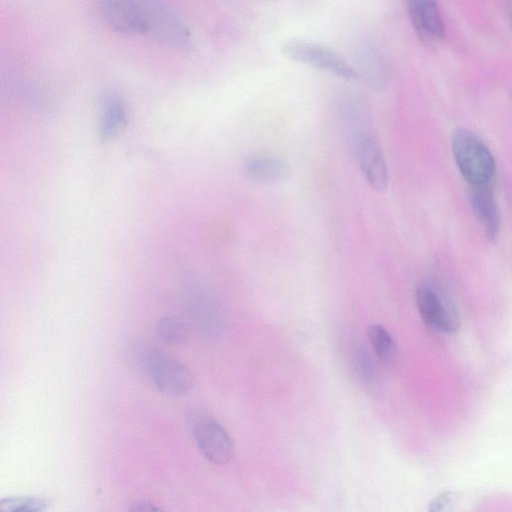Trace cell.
Returning <instances> with one entry per match:
<instances>
[{
  "mask_svg": "<svg viewBox=\"0 0 512 512\" xmlns=\"http://www.w3.org/2000/svg\"><path fill=\"white\" fill-rule=\"evenodd\" d=\"M455 496L450 493H442L435 497L429 504L430 511H442L445 510L449 505L453 503Z\"/></svg>",
  "mask_w": 512,
  "mask_h": 512,
  "instance_id": "e0dca14e",
  "label": "cell"
},
{
  "mask_svg": "<svg viewBox=\"0 0 512 512\" xmlns=\"http://www.w3.org/2000/svg\"><path fill=\"white\" fill-rule=\"evenodd\" d=\"M132 511H158L160 508L154 506L151 502L146 500L136 501L130 508Z\"/></svg>",
  "mask_w": 512,
  "mask_h": 512,
  "instance_id": "ac0fdd59",
  "label": "cell"
},
{
  "mask_svg": "<svg viewBox=\"0 0 512 512\" xmlns=\"http://www.w3.org/2000/svg\"><path fill=\"white\" fill-rule=\"evenodd\" d=\"M509 10H510L511 23H512V2H511V4H510Z\"/></svg>",
  "mask_w": 512,
  "mask_h": 512,
  "instance_id": "d6986e66",
  "label": "cell"
},
{
  "mask_svg": "<svg viewBox=\"0 0 512 512\" xmlns=\"http://www.w3.org/2000/svg\"><path fill=\"white\" fill-rule=\"evenodd\" d=\"M47 506L46 499L34 496L7 497L0 500V509L5 512H41Z\"/></svg>",
  "mask_w": 512,
  "mask_h": 512,
  "instance_id": "9a60e30c",
  "label": "cell"
},
{
  "mask_svg": "<svg viewBox=\"0 0 512 512\" xmlns=\"http://www.w3.org/2000/svg\"><path fill=\"white\" fill-rule=\"evenodd\" d=\"M100 10L107 24L117 32L124 34L147 32L143 4L136 0H101Z\"/></svg>",
  "mask_w": 512,
  "mask_h": 512,
  "instance_id": "52a82bcc",
  "label": "cell"
},
{
  "mask_svg": "<svg viewBox=\"0 0 512 512\" xmlns=\"http://www.w3.org/2000/svg\"><path fill=\"white\" fill-rule=\"evenodd\" d=\"M143 7L147 20V32L155 34L156 37L173 46L188 45V30L175 14L157 4H144Z\"/></svg>",
  "mask_w": 512,
  "mask_h": 512,
  "instance_id": "9c48e42d",
  "label": "cell"
},
{
  "mask_svg": "<svg viewBox=\"0 0 512 512\" xmlns=\"http://www.w3.org/2000/svg\"><path fill=\"white\" fill-rule=\"evenodd\" d=\"M138 362L147 378L165 396L181 397L193 385L188 369L163 351L144 348L138 355Z\"/></svg>",
  "mask_w": 512,
  "mask_h": 512,
  "instance_id": "7a4b0ae2",
  "label": "cell"
},
{
  "mask_svg": "<svg viewBox=\"0 0 512 512\" xmlns=\"http://www.w3.org/2000/svg\"><path fill=\"white\" fill-rule=\"evenodd\" d=\"M126 123L123 102L113 94H106L101 100L100 138L107 141L114 137L118 129Z\"/></svg>",
  "mask_w": 512,
  "mask_h": 512,
  "instance_id": "7c38bea8",
  "label": "cell"
},
{
  "mask_svg": "<svg viewBox=\"0 0 512 512\" xmlns=\"http://www.w3.org/2000/svg\"><path fill=\"white\" fill-rule=\"evenodd\" d=\"M354 141L359 167L366 181L375 191H385L388 185V171L377 140L364 130L356 135Z\"/></svg>",
  "mask_w": 512,
  "mask_h": 512,
  "instance_id": "8992f818",
  "label": "cell"
},
{
  "mask_svg": "<svg viewBox=\"0 0 512 512\" xmlns=\"http://www.w3.org/2000/svg\"><path fill=\"white\" fill-rule=\"evenodd\" d=\"M411 24L418 38L427 45L441 41L444 22L436 0H404Z\"/></svg>",
  "mask_w": 512,
  "mask_h": 512,
  "instance_id": "ba28073f",
  "label": "cell"
},
{
  "mask_svg": "<svg viewBox=\"0 0 512 512\" xmlns=\"http://www.w3.org/2000/svg\"><path fill=\"white\" fill-rule=\"evenodd\" d=\"M283 54L292 61L325 71L344 80L358 77L355 69L336 51L317 42L291 40L282 47Z\"/></svg>",
  "mask_w": 512,
  "mask_h": 512,
  "instance_id": "3957f363",
  "label": "cell"
},
{
  "mask_svg": "<svg viewBox=\"0 0 512 512\" xmlns=\"http://www.w3.org/2000/svg\"><path fill=\"white\" fill-rule=\"evenodd\" d=\"M355 368L359 378L370 385L374 379V367L371 359L365 349H359L355 353Z\"/></svg>",
  "mask_w": 512,
  "mask_h": 512,
  "instance_id": "2e32d148",
  "label": "cell"
},
{
  "mask_svg": "<svg viewBox=\"0 0 512 512\" xmlns=\"http://www.w3.org/2000/svg\"><path fill=\"white\" fill-rule=\"evenodd\" d=\"M368 338L378 359L386 366L394 365L398 349L391 334L382 325L373 324L368 328Z\"/></svg>",
  "mask_w": 512,
  "mask_h": 512,
  "instance_id": "4fadbf2b",
  "label": "cell"
},
{
  "mask_svg": "<svg viewBox=\"0 0 512 512\" xmlns=\"http://www.w3.org/2000/svg\"><path fill=\"white\" fill-rule=\"evenodd\" d=\"M158 336L165 342L180 344L186 341L189 335L188 325L177 317H164L158 321Z\"/></svg>",
  "mask_w": 512,
  "mask_h": 512,
  "instance_id": "5bb4252c",
  "label": "cell"
},
{
  "mask_svg": "<svg viewBox=\"0 0 512 512\" xmlns=\"http://www.w3.org/2000/svg\"><path fill=\"white\" fill-rule=\"evenodd\" d=\"M456 165L471 186L490 184L495 173V160L486 144L472 131L458 129L452 137Z\"/></svg>",
  "mask_w": 512,
  "mask_h": 512,
  "instance_id": "6da1fadb",
  "label": "cell"
},
{
  "mask_svg": "<svg viewBox=\"0 0 512 512\" xmlns=\"http://www.w3.org/2000/svg\"><path fill=\"white\" fill-rule=\"evenodd\" d=\"M192 434L202 455L216 465L230 461L234 443L226 429L216 420L203 413L192 416Z\"/></svg>",
  "mask_w": 512,
  "mask_h": 512,
  "instance_id": "277c9868",
  "label": "cell"
},
{
  "mask_svg": "<svg viewBox=\"0 0 512 512\" xmlns=\"http://www.w3.org/2000/svg\"><path fill=\"white\" fill-rule=\"evenodd\" d=\"M470 202L473 213L489 239H495L499 231V212L491 183L471 186Z\"/></svg>",
  "mask_w": 512,
  "mask_h": 512,
  "instance_id": "30bf717a",
  "label": "cell"
},
{
  "mask_svg": "<svg viewBox=\"0 0 512 512\" xmlns=\"http://www.w3.org/2000/svg\"><path fill=\"white\" fill-rule=\"evenodd\" d=\"M415 299L422 320L431 328L443 333H453L459 328L458 313L438 289L422 284L416 290Z\"/></svg>",
  "mask_w": 512,
  "mask_h": 512,
  "instance_id": "5b68a950",
  "label": "cell"
},
{
  "mask_svg": "<svg viewBox=\"0 0 512 512\" xmlns=\"http://www.w3.org/2000/svg\"><path fill=\"white\" fill-rule=\"evenodd\" d=\"M244 174L257 183H273L281 179L287 171L286 164L275 157H251L243 164Z\"/></svg>",
  "mask_w": 512,
  "mask_h": 512,
  "instance_id": "8fae6325",
  "label": "cell"
}]
</instances>
